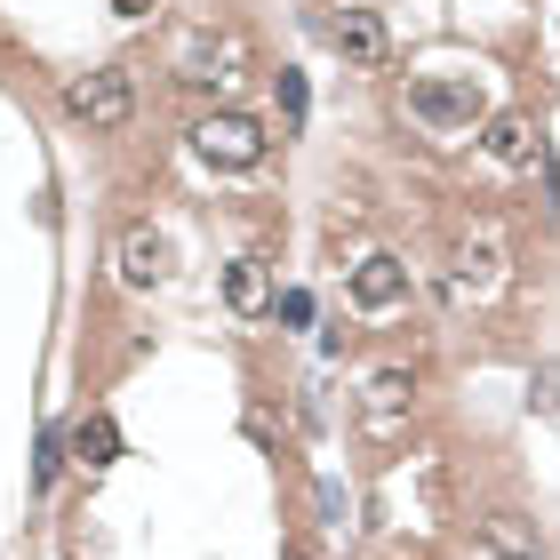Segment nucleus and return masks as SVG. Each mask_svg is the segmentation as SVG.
Returning <instances> with one entry per match:
<instances>
[{
    "instance_id": "f257e3e1",
    "label": "nucleus",
    "mask_w": 560,
    "mask_h": 560,
    "mask_svg": "<svg viewBox=\"0 0 560 560\" xmlns=\"http://www.w3.org/2000/svg\"><path fill=\"white\" fill-rule=\"evenodd\" d=\"M65 113L89 120V129H120V120L137 113V81L120 65H96V72H72L65 81Z\"/></svg>"
},
{
    "instance_id": "f03ea898",
    "label": "nucleus",
    "mask_w": 560,
    "mask_h": 560,
    "mask_svg": "<svg viewBox=\"0 0 560 560\" xmlns=\"http://www.w3.org/2000/svg\"><path fill=\"white\" fill-rule=\"evenodd\" d=\"M192 152H200L209 168H257V161H265V129H257L248 113H209V120L192 129Z\"/></svg>"
},
{
    "instance_id": "7ed1b4c3",
    "label": "nucleus",
    "mask_w": 560,
    "mask_h": 560,
    "mask_svg": "<svg viewBox=\"0 0 560 560\" xmlns=\"http://www.w3.org/2000/svg\"><path fill=\"white\" fill-rule=\"evenodd\" d=\"M400 296H409V265H400V257L376 248V257L352 265V304H361V313H393Z\"/></svg>"
},
{
    "instance_id": "20e7f679",
    "label": "nucleus",
    "mask_w": 560,
    "mask_h": 560,
    "mask_svg": "<svg viewBox=\"0 0 560 560\" xmlns=\"http://www.w3.org/2000/svg\"><path fill=\"white\" fill-rule=\"evenodd\" d=\"M168 233H152V224H137L129 241H120V280H129V289H161L168 280Z\"/></svg>"
},
{
    "instance_id": "39448f33",
    "label": "nucleus",
    "mask_w": 560,
    "mask_h": 560,
    "mask_svg": "<svg viewBox=\"0 0 560 560\" xmlns=\"http://www.w3.org/2000/svg\"><path fill=\"white\" fill-rule=\"evenodd\" d=\"M337 48H345V65H385L393 57V33H385V16H376V9H345L337 16Z\"/></svg>"
},
{
    "instance_id": "423d86ee",
    "label": "nucleus",
    "mask_w": 560,
    "mask_h": 560,
    "mask_svg": "<svg viewBox=\"0 0 560 560\" xmlns=\"http://www.w3.org/2000/svg\"><path fill=\"white\" fill-rule=\"evenodd\" d=\"M409 105H417L424 120H441V129H472L480 96H472V89H448V81H417V89H409Z\"/></svg>"
},
{
    "instance_id": "0eeeda50",
    "label": "nucleus",
    "mask_w": 560,
    "mask_h": 560,
    "mask_svg": "<svg viewBox=\"0 0 560 560\" xmlns=\"http://www.w3.org/2000/svg\"><path fill=\"white\" fill-rule=\"evenodd\" d=\"M72 456H81L89 472H105L113 456H120V424H113L105 409H96V417H81V424H72Z\"/></svg>"
},
{
    "instance_id": "6e6552de",
    "label": "nucleus",
    "mask_w": 560,
    "mask_h": 560,
    "mask_svg": "<svg viewBox=\"0 0 560 560\" xmlns=\"http://www.w3.org/2000/svg\"><path fill=\"white\" fill-rule=\"evenodd\" d=\"M224 304H233V313H265V304H272V280H265V265H257V257L224 265Z\"/></svg>"
},
{
    "instance_id": "1a4fd4ad",
    "label": "nucleus",
    "mask_w": 560,
    "mask_h": 560,
    "mask_svg": "<svg viewBox=\"0 0 560 560\" xmlns=\"http://www.w3.org/2000/svg\"><path fill=\"white\" fill-rule=\"evenodd\" d=\"M489 152H497V161H537V129H528V113H497L489 120Z\"/></svg>"
},
{
    "instance_id": "9d476101",
    "label": "nucleus",
    "mask_w": 560,
    "mask_h": 560,
    "mask_svg": "<svg viewBox=\"0 0 560 560\" xmlns=\"http://www.w3.org/2000/svg\"><path fill=\"white\" fill-rule=\"evenodd\" d=\"M409 393H417V385H409V376H400V369H376V376H369V424L385 432V424H393V409H400V400H409Z\"/></svg>"
},
{
    "instance_id": "9b49d317",
    "label": "nucleus",
    "mask_w": 560,
    "mask_h": 560,
    "mask_svg": "<svg viewBox=\"0 0 560 560\" xmlns=\"http://www.w3.org/2000/svg\"><path fill=\"white\" fill-rule=\"evenodd\" d=\"M304 105H313V89H304V72L289 65V72H280V120H289V129H304Z\"/></svg>"
},
{
    "instance_id": "f8f14e48",
    "label": "nucleus",
    "mask_w": 560,
    "mask_h": 560,
    "mask_svg": "<svg viewBox=\"0 0 560 560\" xmlns=\"http://www.w3.org/2000/svg\"><path fill=\"white\" fill-rule=\"evenodd\" d=\"M528 400H537V417H560V361H545L528 376Z\"/></svg>"
},
{
    "instance_id": "ddd939ff",
    "label": "nucleus",
    "mask_w": 560,
    "mask_h": 560,
    "mask_svg": "<svg viewBox=\"0 0 560 560\" xmlns=\"http://www.w3.org/2000/svg\"><path fill=\"white\" fill-rule=\"evenodd\" d=\"M489 537H497L504 552H513V560H537V545L521 537V521H513V513H497V521H489Z\"/></svg>"
},
{
    "instance_id": "4468645a",
    "label": "nucleus",
    "mask_w": 560,
    "mask_h": 560,
    "mask_svg": "<svg viewBox=\"0 0 560 560\" xmlns=\"http://www.w3.org/2000/svg\"><path fill=\"white\" fill-rule=\"evenodd\" d=\"M57 465H65V432H40V456H33V480H40V489L57 480Z\"/></svg>"
},
{
    "instance_id": "2eb2a0df",
    "label": "nucleus",
    "mask_w": 560,
    "mask_h": 560,
    "mask_svg": "<svg viewBox=\"0 0 560 560\" xmlns=\"http://www.w3.org/2000/svg\"><path fill=\"white\" fill-rule=\"evenodd\" d=\"M280 320H289V328L313 320V289H289V296H280Z\"/></svg>"
},
{
    "instance_id": "dca6fc26",
    "label": "nucleus",
    "mask_w": 560,
    "mask_h": 560,
    "mask_svg": "<svg viewBox=\"0 0 560 560\" xmlns=\"http://www.w3.org/2000/svg\"><path fill=\"white\" fill-rule=\"evenodd\" d=\"M320 521L345 528V489H337V480H320Z\"/></svg>"
},
{
    "instance_id": "f3484780",
    "label": "nucleus",
    "mask_w": 560,
    "mask_h": 560,
    "mask_svg": "<svg viewBox=\"0 0 560 560\" xmlns=\"http://www.w3.org/2000/svg\"><path fill=\"white\" fill-rule=\"evenodd\" d=\"M113 9H120V16H152L161 0H113Z\"/></svg>"
}]
</instances>
